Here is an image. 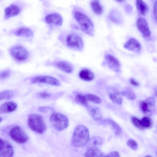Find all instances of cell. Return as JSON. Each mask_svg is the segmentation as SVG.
I'll use <instances>...</instances> for the list:
<instances>
[{
	"instance_id": "6da1fadb",
	"label": "cell",
	"mask_w": 157,
	"mask_h": 157,
	"mask_svg": "<svg viewBox=\"0 0 157 157\" xmlns=\"http://www.w3.org/2000/svg\"><path fill=\"white\" fill-rule=\"evenodd\" d=\"M89 140V132L85 126H77L73 132L71 139L72 145L76 147H83L87 144Z\"/></svg>"
},
{
	"instance_id": "7a4b0ae2",
	"label": "cell",
	"mask_w": 157,
	"mask_h": 157,
	"mask_svg": "<svg viewBox=\"0 0 157 157\" xmlns=\"http://www.w3.org/2000/svg\"><path fill=\"white\" fill-rule=\"evenodd\" d=\"M74 15L82 31L89 36H93L94 33V26L90 19L86 15L80 11L75 12Z\"/></svg>"
},
{
	"instance_id": "3957f363",
	"label": "cell",
	"mask_w": 157,
	"mask_h": 157,
	"mask_svg": "<svg viewBox=\"0 0 157 157\" xmlns=\"http://www.w3.org/2000/svg\"><path fill=\"white\" fill-rule=\"evenodd\" d=\"M28 124L32 130L38 133H44L47 128L43 117L38 114L33 113L29 115L28 118Z\"/></svg>"
},
{
	"instance_id": "277c9868",
	"label": "cell",
	"mask_w": 157,
	"mask_h": 157,
	"mask_svg": "<svg viewBox=\"0 0 157 157\" xmlns=\"http://www.w3.org/2000/svg\"><path fill=\"white\" fill-rule=\"evenodd\" d=\"M66 46L70 49L79 51L83 50L84 44L81 36L78 34L71 33L68 34L63 39Z\"/></svg>"
},
{
	"instance_id": "5b68a950",
	"label": "cell",
	"mask_w": 157,
	"mask_h": 157,
	"mask_svg": "<svg viewBox=\"0 0 157 157\" xmlns=\"http://www.w3.org/2000/svg\"><path fill=\"white\" fill-rule=\"evenodd\" d=\"M50 123L56 130L61 131L67 128L69 125V120L64 115L59 113H52L49 118Z\"/></svg>"
},
{
	"instance_id": "8992f818",
	"label": "cell",
	"mask_w": 157,
	"mask_h": 157,
	"mask_svg": "<svg viewBox=\"0 0 157 157\" xmlns=\"http://www.w3.org/2000/svg\"><path fill=\"white\" fill-rule=\"evenodd\" d=\"M9 135L15 142L21 144L26 143L29 139L28 135L24 130L17 125L11 128L9 132Z\"/></svg>"
},
{
	"instance_id": "52a82bcc",
	"label": "cell",
	"mask_w": 157,
	"mask_h": 157,
	"mask_svg": "<svg viewBox=\"0 0 157 157\" xmlns=\"http://www.w3.org/2000/svg\"><path fill=\"white\" fill-rule=\"evenodd\" d=\"M11 55L16 60L23 61L28 57L29 53L27 50L22 46L17 45L13 46L10 49Z\"/></svg>"
},
{
	"instance_id": "ba28073f",
	"label": "cell",
	"mask_w": 157,
	"mask_h": 157,
	"mask_svg": "<svg viewBox=\"0 0 157 157\" xmlns=\"http://www.w3.org/2000/svg\"><path fill=\"white\" fill-rule=\"evenodd\" d=\"M32 83H41L51 85L59 86L60 85L59 81L52 76L47 75H39L33 78L31 80Z\"/></svg>"
},
{
	"instance_id": "9c48e42d",
	"label": "cell",
	"mask_w": 157,
	"mask_h": 157,
	"mask_svg": "<svg viewBox=\"0 0 157 157\" xmlns=\"http://www.w3.org/2000/svg\"><path fill=\"white\" fill-rule=\"evenodd\" d=\"M155 104V98L153 97H150L140 102V108L144 114L151 115L154 110Z\"/></svg>"
},
{
	"instance_id": "30bf717a",
	"label": "cell",
	"mask_w": 157,
	"mask_h": 157,
	"mask_svg": "<svg viewBox=\"0 0 157 157\" xmlns=\"http://www.w3.org/2000/svg\"><path fill=\"white\" fill-rule=\"evenodd\" d=\"M14 149L8 141L0 139V157H11L13 156Z\"/></svg>"
},
{
	"instance_id": "8fae6325",
	"label": "cell",
	"mask_w": 157,
	"mask_h": 157,
	"mask_svg": "<svg viewBox=\"0 0 157 157\" xmlns=\"http://www.w3.org/2000/svg\"><path fill=\"white\" fill-rule=\"evenodd\" d=\"M136 25L143 37L149 38L151 37V33L148 23L145 19L142 17L139 18L136 21Z\"/></svg>"
},
{
	"instance_id": "7c38bea8",
	"label": "cell",
	"mask_w": 157,
	"mask_h": 157,
	"mask_svg": "<svg viewBox=\"0 0 157 157\" xmlns=\"http://www.w3.org/2000/svg\"><path fill=\"white\" fill-rule=\"evenodd\" d=\"M105 62L107 66L110 69L116 72H119L121 71V66L119 61L112 55H106L105 57Z\"/></svg>"
},
{
	"instance_id": "4fadbf2b",
	"label": "cell",
	"mask_w": 157,
	"mask_h": 157,
	"mask_svg": "<svg viewBox=\"0 0 157 157\" xmlns=\"http://www.w3.org/2000/svg\"><path fill=\"white\" fill-rule=\"evenodd\" d=\"M127 50L135 53H139L141 50V46L140 43L135 39L130 38L124 45Z\"/></svg>"
},
{
	"instance_id": "5bb4252c",
	"label": "cell",
	"mask_w": 157,
	"mask_h": 157,
	"mask_svg": "<svg viewBox=\"0 0 157 157\" xmlns=\"http://www.w3.org/2000/svg\"><path fill=\"white\" fill-rule=\"evenodd\" d=\"M46 23L48 24L55 26H60L63 22L61 16L57 13H52L47 15L45 18Z\"/></svg>"
},
{
	"instance_id": "9a60e30c",
	"label": "cell",
	"mask_w": 157,
	"mask_h": 157,
	"mask_svg": "<svg viewBox=\"0 0 157 157\" xmlns=\"http://www.w3.org/2000/svg\"><path fill=\"white\" fill-rule=\"evenodd\" d=\"M53 64L59 69L67 73H71L74 70V67L72 65L66 61H56L53 62Z\"/></svg>"
},
{
	"instance_id": "2e32d148",
	"label": "cell",
	"mask_w": 157,
	"mask_h": 157,
	"mask_svg": "<svg viewBox=\"0 0 157 157\" xmlns=\"http://www.w3.org/2000/svg\"><path fill=\"white\" fill-rule=\"evenodd\" d=\"M20 9L18 6L12 4L6 8L4 9V18L5 19L16 16L20 12Z\"/></svg>"
},
{
	"instance_id": "e0dca14e",
	"label": "cell",
	"mask_w": 157,
	"mask_h": 157,
	"mask_svg": "<svg viewBox=\"0 0 157 157\" xmlns=\"http://www.w3.org/2000/svg\"><path fill=\"white\" fill-rule=\"evenodd\" d=\"M17 107V104L13 102L4 103L0 106V114L13 112L16 110Z\"/></svg>"
},
{
	"instance_id": "ac0fdd59",
	"label": "cell",
	"mask_w": 157,
	"mask_h": 157,
	"mask_svg": "<svg viewBox=\"0 0 157 157\" xmlns=\"http://www.w3.org/2000/svg\"><path fill=\"white\" fill-rule=\"evenodd\" d=\"M102 124L108 125L111 127L114 134L117 136L120 135L122 132V129L119 125L113 121L106 119L101 122Z\"/></svg>"
},
{
	"instance_id": "d6986e66",
	"label": "cell",
	"mask_w": 157,
	"mask_h": 157,
	"mask_svg": "<svg viewBox=\"0 0 157 157\" xmlns=\"http://www.w3.org/2000/svg\"><path fill=\"white\" fill-rule=\"evenodd\" d=\"M87 107L90 114L94 120L98 121L102 119L101 111L98 107L88 105Z\"/></svg>"
},
{
	"instance_id": "ffe728a7",
	"label": "cell",
	"mask_w": 157,
	"mask_h": 157,
	"mask_svg": "<svg viewBox=\"0 0 157 157\" xmlns=\"http://www.w3.org/2000/svg\"><path fill=\"white\" fill-rule=\"evenodd\" d=\"M79 76L82 80L86 81H90L94 78L93 73L90 70L84 69L80 71Z\"/></svg>"
},
{
	"instance_id": "44dd1931",
	"label": "cell",
	"mask_w": 157,
	"mask_h": 157,
	"mask_svg": "<svg viewBox=\"0 0 157 157\" xmlns=\"http://www.w3.org/2000/svg\"><path fill=\"white\" fill-rule=\"evenodd\" d=\"M84 155L86 157H102L104 154L98 148L91 147H87Z\"/></svg>"
},
{
	"instance_id": "7402d4cb",
	"label": "cell",
	"mask_w": 157,
	"mask_h": 157,
	"mask_svg": "<svg viewBox=\"0 0 157 157\" xmlns=\"http://www.w3.org/2000/svg\"><path fill=\"white\" fill-rule=\"evenodd\" d=\"M136 6L137 11L141 15L146 14L149 11L148 6L142 0H136Z\"/></svg>"
},
{
	"instance_id": "603a6c76",
	"label": "cell",
	"mask_w": 157,
	"mask_h": 157,
	"mask_svg": "<svg viewBox=\"0 0 157 157\" xmlns=\"http://www.w3.org/2000/svg\"><path fill=\"white\" fill-rule=\"evenodd\" d=\"M14 35L18 36L27 38L32 36L33 35V32L29 29L22 28L16 31L14 33Z\"/></svg>"
},
{
	"instance_id": "cb8c5ba5",
	"label": "cell",
	"mask_w": 157,
	"mask_h": 157,
	"mask_svg": "<svg viewBox=\"0 0 157 157\" xmlns=\"http://www.w3.org/2000/svg\"><path fill=\"white\" fill-rule=\"evenodd\" d=\"M102 139L100 137L94 136L89 139L87 147H94L98 148L102 144Z\"/></svg>"
},
{
	"instance_id": "d4e9b609",
	"label": "cell",
	"mask_w": 157,
	"mask_h": 157,
	"mask_svg": "<svg viewBox=\"0 0 157 157\" xmlns=\"http://www.w3.org/2000/svg\"><path fill=\"white\" fill-rule=\"evenodd\" d=\"M90 6L94 13L97 15L101 14L103 12V8L100 4L99 0H92L90 2Z\"/></svg>"
},
{
	"instance_id": "484cf974",
	"label": "cell",
	"mask_w": 157,
	"mask_h": 157,
	"mask_svg": "<svg viewBox=\"0 0 157 157\" xmlns=\"http://www.w3.org/2000/svg\"><path fill=\"white\" fill-rule=\"evenodd\" d=\"M109 96L111 100L114 103L121 105L122 102V99L119 93L116 90L109 93Z\"/></svg>"
},
{
	"instance_id": "4316f807",
	"label": "cell",
	"mask_w": 157,
	"mask_h": 157,
	"mask_svg": "<svg viewBox=\"0 0 157 157\" xmlns=\"http://www.w3.org/2000/svg\"><path fill=\"white\" fill-rule=\"evenodd\" d=\"M140 123L142 129L151 127L153 125L152 119L148 116H145L140 120Z\"/></svg>"
},
{
	"instance_id": "83f0119b",
	"label": "cell",
	"mask_w": 157,
	"mask_h": 157,
	"mask_svg": "<svg viewBox=\"0 0 157 157\" xmlns=\"http://www.w3.org/2000/svg\"><path fill=\"white\" fill-rule=\"evenodd\" d=\"M120 94L130 100H134L136 98V94L130 88L121 91Z\"/></svg>"
},
{
	"instance_id": "f1b7e54d",
	"label": "cell",
	"mask_w": 157,
	"mask_h": 157,
	"mask_svg": "<svg viewBox=\"0 0 157 157\" xmlns=\"http://www.w3.org/2000/svg\"><path fill=\"white\" fill-rule=\"evenodd\" d=\"M75 100L77 103L83 106L87 107L88 105V101L85 95L78 94L75 96Z\"/></svg>"
},
{
	"instance_id": "f546056e",
	"label": "cell",
	"mask_w": 157,
	"mask_h": 157,
	"mask_svg": "<svg viewBox=\"0 0 157 157\" xmlns=\"http://www.w3.org/2000/svg\"><path fill=\"white\" fill-rule=\"evenodd\" d=\"M109 18L112 21L117 23H120L121 21L120 14L115 10H113L111 12Z\"/></svg>"
},
{
	"instance_id": "4dcf8cb0",
	"label": "cell",
	"mask_w": 157,
	"mask_h": 157,
	"mask_svg": "<svg viewBox=\"0 0 157 157\" xmlns=\"http://www.w3.org/2000/svg\"><path fill=\"white\" fill-rule=\"evenodd\" d=\"M85 96L88 101L98 104H100L101 102L100 98L95 95L88 94H85Z\"/></svg>"
},
{
	"instance_id": "1f68e13d",
	"label": "cell",
	"mask_w": 157,
	"mask_h": 157,
	"mask_svg": "<svg viewBox=\"0 0 157 157\" xmlns=\"http://www.w3.org/2000/svg\"><path fill=\"white\" fill-rule=\"evenodd\" d=\"M13 96V93L11 90H5L0 92V101L3 99H9Z\"/></svg>"
},
{
	"instance_id": "d6a6232c",
	"label": "cell",
	"mask_w": 157,
	"mask_h": 157,
	"mask_svg": "<svg viewBox=\"0 0 157 157\" xmlns=\"http://www.w3.org/2000/svg\"><path fill=\"white\" fill-rule=\"evenodd\" d=\"M127 144L131 149L133 150H136L138 147L137 142L134 140L130 139L127 142Z\"/></svg>"
},
{
	"instance_id": "836d02e7",
	"label": "cell",
	"mask_w": 157,
	"mask_h": 157,
	"mask_svg": "<svg viewBox=\"0 0 157 157\" xmlns=\"http://www.w3.org/2000/svg\"><path fill=\"white\" fill-rule=\"evenodd\" d=\"M11 71L9 69H6L0 71V79H5L9 77L10 75Z\"/></svg>"
},
{
	"instance_id": "e575fe53",
	"label": "cell",
	"mask_w": 157,
	"mask_h": 157,
	"mask_svg": "<svg viewBox=\"0 0 157 157\" xmlns=\"http://www.w3.org/2000/svg\"><path fill=\"white\" fill-rule=\"evenodd\" d=\"M131 121L133 124L136 127L142 129L140 123V120L137 117L132 116L131 117Z\"/></svg>"
},
{
	"instance_id": "d590c367",
	"label": "cell",
	"mask_w": 157,
	"mask_h": 157,
	"mask_svg": "<svg viewBox=\"0 0 157 157\" xmlns=\"http://www.w3.org/2000/svg\"><path fill=\"white\" fill-rule=\"evenodd\" d=\"M53 109L52 108L49 107H41L38 108L39 110L43 113H46Z\"/></svg>"
},
{
	"instance_id": "8d00e7d4",
	"label": "cell",
	"mask_w": 157,
	"mask_h": 157,
	"mask_svg": "<svg viewBox=\"0 0 157 157\" xmlns=\"http://www.w3.org/2000/svg\"><path fill=\"white\" fill-rule=\"evenodd\" d=\"M39 95L41 98H45L50 97L51 94L49 92L43 91L40 92L39 94Z\"/></svg>"
},
{
	"instance_id": "74e56055",
	"label": "cell",
	"mask_w": 157,
	"mask_h": 157,
	"mask_svg": "<svg viewBox=\"0 0 157 157\" xmlns=\"http://www.w3.org/2000/svg\"><path fill=\"white\" fill-rule=\"evenodd\" d=\"M105 157H120V154L119 152L116 151H113L111 152L107 155H105Z\"/></svg>"
},
{
	"instance_id": "f35d334b",
	"label": "cell",
	"mask_w": 157,
	"mask_h": 157,
	"mask_svg": "<svg viewBox=\"0 0 157 157\" xmlns=\"http://www.w3.org/2000/svg\"><path fill=\"white\" fill-rule=\"evenodd\" d=\"M153 14L155 19L156 21L157 18V2L156 1L154 4L153 7Z\"/></svg>"
},
{
	"instance_id": "ab89813d",
	"label": "cell",
	"mask_w": 157,
	"mask_h": 157,
	"mask_svg": "<svg viewBox=\"0 0 157 157\" xmlns=\"http://www.w3.org/2000/svg\"><path fill=\"white\" fill-rule=\"evenodd\" d=\"M130 82L132 85L134 86H138L139 85V82L136 81L132 78H131L130 79Z\"/></svg>"
},
{
	"instance_id": "60d3db41",
	"label": "cell",
	"mask_w": 157,
	"mask_h": 157,
	"mask_svg": "<svg viewBox=\"0 0 157 157\" xmlns=\"http://www.w3.org/2000/svg\"><path fill=\"white\" fill-rule=\"evenodd\" d=\"M130 10H132V7L130 5H127L126 7V10L127 12H130Z\"/></svg>"
},
{
	"instance_id": "b9f144b4",
	"label": "cell",
	"mask_w": 157,
	"mask_h": 157,
	"mask_svg": "<svg viewBox=\"0 0 157 157\" xmlns=\"http://www.w3.org/2000/svg\"><path fill=\"white\" fill-rule=\"evenodd\" d=\"M116 0L119 2L121 3V2H123L124 0Z\"/></svg>"
},
{
	"instance_id": "7bdbcfd3",
	"label": "cell",
	"mask_w": 157,
	"mask_h": 157,
	"mask_svg": "<svg viewBox=\"0 0 157 157\" xmlns=\"http://www.w3.org/2000/svg\"><path fill=\"white\" fill-rule=\"evenodd\" d=\"M2 118L1 117H0V123L2 121Z\"/></svg>"
},
{
	"instance_id": "ee69618b",
	"label": "cell",
	"mask_w": 157,
	"mask_h": 157,
	"mask_svg": "<svg viewBox=\"0 0 157 157\" xmlns=\"http://www.w3.org/2000/svg\"><path fill=\"white\" fill-rule=\"evenodd\" d=\"M145 157H151V156L149 155H147L145 156Z\"/></svg>"
},
{
	"instance_id": "f6af8a7d",
	"label": "cell",
	"mask_w": 157,
	"mask_h": 157,
	"mask_svg": "<svg viewBox=\"0 0 157 157\" xmlns=\"http://www.w3.org/2000/svg\"><path fill=\"white\" fill-rule=\"evenodd\" d=\"M1 138L0 137V139Z\"/></svg>"
}]
</instances>
